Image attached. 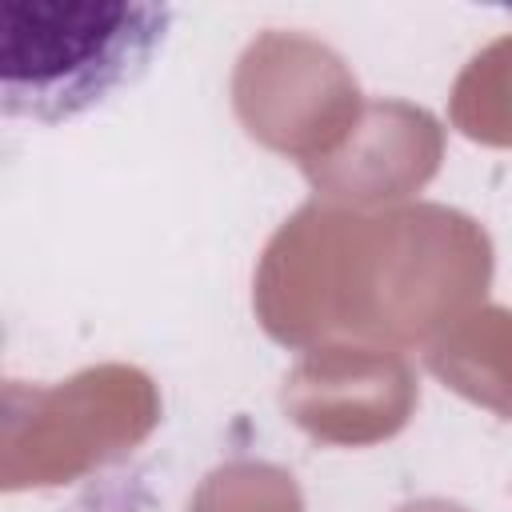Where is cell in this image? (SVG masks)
I'll list each match as a JSON object with an SVG mask.
<instances>
[{
	"label": "cell",
	"mask_w": 512,
	"mask_h": 512,
	"mask_svg": "<svg viewBox=\"0 0 512 512\" xmlns=\"http://www.w3.org/2000/svg\"><path fill=\"white\" fill-rule=\"evenodd\" d=\"M172 24L168 4L0 0V108L72 120L144 76Z\"/></svg>",
	"instance_id": "6da1fadb"
}]
</instances>
